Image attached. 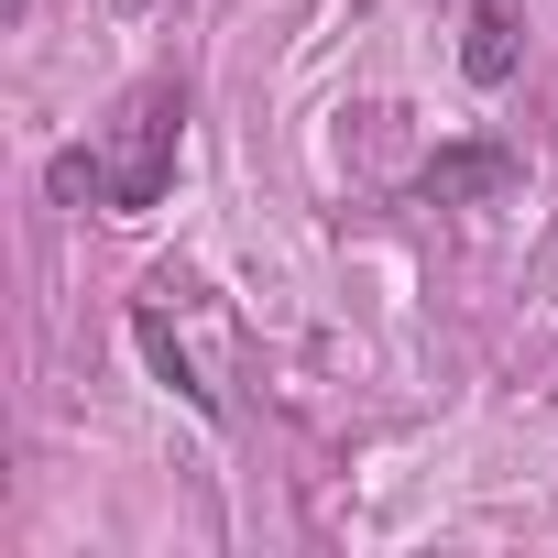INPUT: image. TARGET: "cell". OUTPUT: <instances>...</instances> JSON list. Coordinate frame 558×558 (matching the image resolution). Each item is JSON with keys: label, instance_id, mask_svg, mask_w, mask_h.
I'll use <instances>...</instances> for the list:
<instances>
[{"label": "cell", "instance_id": "6da1fadb", "mask_svg": "<svg viewBox=\"0 0 558 558\" xmlns=\"http://www.w3.org/2000/svg\"><path fill=\"white\" fill-rule=\"evenodd\" d=\"M175 121H186L175 88H132L99 143H77V154L45 165V186H56L66 208H110V219H121V208H154L165 175H175Z\"/></svg>", "mask_w": 558, "mask_h": 558}, {"label": "cell", "instance_id": "5b68a950", "mask_svg": "<svg viewBox=\"0 0 558 558\" xmlns=\"http://www.w3.org/2000/svg\"><path fill=\"white\" fill-rule=\"evenodd\" d=\"M121 12H143V0H121Z\"/></svg>", "mask_w": 558, "mask_h": 558}, {"label": "cell", "instance_id": "7a4b0ae2", "mask_svg": "<svg viewBox=\"0 0 558 558\" xmlns=\"http://www.w3.org/2000/svg\"><path fill=\"white\" fill-rule=\"evenodd\" d=\"M514 186H525L514 143H449V154H427V175H416L427 208H482V197H514Z\"/></svg>", "mask_w": 558, "mask_h": 558}, {"label": "cell", "instance_id": "3957f363", "mask_svg": "<svg viewBox=\"0 0 558 558\" xmlns=\"http://www.w3.org/2000/svg\"><path fill=\"white\" fill-rule=\"evenodd\" d=\"M460 66H471V88H504L525 66V23L504 12V0H471L460 12Z\"/></svg>", "mask_w": 558, "mask_h": 558}, {"label": "cell", "instance_id": "277c9868", "mask_svg": "<svg viewBox=\"0 0 558 558\" xmlns=\"http://www.w3.org/2000/svg\"><path fill=\"white\" fill-rule=\"evenodd\" d=\"M132 340H143V362H154V373H165V384H175V395H186V405H197V416H219V384H208V373H197V351H186V340H175V318H165V307H154V296H143V307H132Z\"/></svg>", "mask_w": 558, "mask_h": 558}]
</instances>
